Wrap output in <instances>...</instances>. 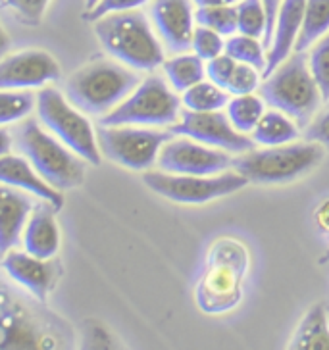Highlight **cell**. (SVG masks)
Wrapping results in <instances>:
<instances>
[{
  "label": "cell",
  "mask_w": 329,
  "mask_h": 350,
  "mask_svg": "<svg viewBox=\"0 0 329 350\" xmlns=\"http://www.w3.org/2000/svg\"><path fill=\"white\" fill-rule=\"evenodd\" d=\"M248 271V250L237 239L216 241L206 254L205 269L196 285V304L205 314H226L241 302V288Z\"/></svg>",
  "instance_id": "obj_1"
},
{
  "label": "cell",
  "mask_w": 329,
  "mask_h": 350,
  "mask_svg": "<svg viewBox=\"0 0 329 350\" xmlns=\"http://www.w3.org/2000/svg\"><path fill=\"white\" fill-rule=\"evenodd\" d=\"M103 49L116 60L139 72H153L164 62L162 44L143 12H118L94 21Z\"/></svg>",
  "instance_id": "obj_2"
},
{
  "label": "cell",
  "mask_w": 329,
  "mask_h": 350,
  "mask_svg": "<svg viewBox=\"0 0 329 350\" xmlns=\"http://www.w3.org/2000/svg\"><path fill=\"white\" fill-rule=\"evenodd\" d=\"M139 87V75L116 62L87 64L66 81L68 100L85 113L112 112Z\"/></svg>",
  "instance_id": "obj_3"
},
{
  "label": "cell",
  "mask_w": 329,
  "mask_h": 350,
  "mask_svg": "<svg viewBox=\"0 0 329 350\" xmlns=\"http://www.w3.org/2000/svg\"><path fill=\"white\" fill-rule=\"evenodd\" d=\"M260 96L272 108L281 110L298 125H308L324 100L321 89L308 68L304 52H295L260 87Z\"/></svg>",
  "instance_id": "obj_4"
},
{
  "label": "cell",
  "mask_w": 329,
  "mask_h": 350,
  "mask_svg": "<svg viewBox=\"0 0 329 350\" xmlns=\"http://www.w3.org/2000/svg\"><path fill=\"white\" fill-rule=\"evenodd\" d=\"M14 143L33 167L58 191H68L83 183L85 165L81 160L47 133L37 120H25L18 127Z\"/></svg>",
  "instance_id": "obj_5"
},
{
  "label": "cell",
  "mask_w": 329,
  "mask_h": 350,
  "mask_svg": "<svg viewBox=\"0 0 329 350\" xmlns=\"http://www.w3.org/2000/svg\"><path fill=\"white\" fill-rule=\"evenodd\" d=\"M324 158L321 144L308 141L300 144H279L266 150L239 156L233 160L235 172L254 183H287L308 174Z\"/></svg>",
  "instance_id": "obj_6"
},
{
  "label": "cell",
  "mask_w": 329,
  "mask_h": 350,
  "mask_svg": "<svg viewBox=\"0 0 329 350\" xmlns=\"http://www.w3.org/2000/svg\"><path fill=\"white\" fill-rule=\"evenodd\" d=\"M179 98L160 75L146 77L101 125H174L179 118Z\"/></svg>",
  "instance_id": "obj_7"
},
{
  "label": "cell",
  "mask_w": 329,
  "mask_h": 350,
  "mask_svg": "<svg viewBox=\"0 0 329 350\" xmlns=\"http://www.w3.org/2000/svg\"><path fill=\"white\" fill-rule=\"evenodd\" d=\"M37 112L42 124L62 143L68 144L75 154L93 165L101 164V146L93 125L89 124L81 110L77 112V108L64 98L62 93L56 89H42L37 94Z\"/></svg>",
  "instance_id": "obj_8"
},
{
  "label": "cell",
  "mask_w": 329,
  "mask_h": 350,
  "mask_svg": "<svg viewBox=\"0 0 329 350\" xmlns=\"http://www.w3.org/2000/svg\"><path fill=\"white\" fill-rule=\"evenodd\" d=\"M144 185L156 195L179 204H205L222 196H229L247 187L245 175L224 172L220 175H189L170 172H148L143 177Z\"/></svg>",
  "instance_id": "obj_9"
},
{
  "label": "cell",
  "mask_w": 329,
  "mask_h": 350,
  "mask_svg": "<svg viewBox=\"0 0 329 350\" xmlns=\"http://www.w3.org/2000/svg\"><path fill=\"white\" fill-rule=\"evenodd\" d=\"M170 133L155 129H139L127 125H101L96 141L104 154L116 164L129 170H148L160 156V150L170 139Z\"/></svg>",
  "instance_id": "obj_10"
},
{
  "label": "cell",
  "mask_w": 329,
  "mask_h": 350,
  "mask_svg": "<svg viewBox=\"0 0 329 350\" xmlns=\"http://www.w3.org/2000/svg\"><path fill=\"white\" fill-rule=\"evenodd\" d=\"M174 135L195 139L198 143L229 150V152H248L254 148L256 141H250L247 135H243L235 125L231 124L229 116L216 112H189L181 113V122L174 124L170 129Z\"/></svg>",
  "instance_id": "obj_11"
},
{
  "label": "cell",
  "mask_w": 329,
  "mask_h": 350,
  "mask_svg": "<svg viewBox=\"0 0 329 350\" xmlns=\"http://www.w3.org/2000/svg\"><path fill=\"white\" fill-rule=\"evenodd\" d=\"M160 170L170 174H189V175H214L226 172L227 167H233V160L227 152H222L214 146L198 144L195 139L181 137L170 139L162 146L158 156Z\"/></svg>",
  "instance_id": "obj_12"
},
{
  "label": "cell",
  "mask_w": 329,
  "mask_h": 350,
  "mask_svg": "<svg viewBox=\"0 0 329 350\" xmlns=\"http://www.w3.org/2000/svg\"><path fill=\"white\" fill-rule=\"evenodd\" d=\"M60 79L58 62L44 51H23L0 64L2 89H33Z\"/></svg>",
  "instance_id": "obj_13"
},
{
  "label": "cell",
  "mask_w": 329,
  "mask_h": 350,
  "mask_svg": "<svg viewBox=\"0 0 329 350\" xmlns=\"http://www.w3.org/2000/svg\"><path fill=\"white\" fill-rule=\"evenodd\" d=\"M193 0H153L150 16L158 35L172 52H185L193 46L195 12Z\"/></svg>",
  "instance_id": "obj_14"
},
{
  "label": "cell",
  "mask_w": 329,
  "mask_h": 350,
  "mask_svg": "<svg viewBox=\"0 0 329 350\" xmlns=\"http://www.w3.org/2000/svg\"><path fill=\"white\" fill-rule=\"evenodd\" d=\"M304 8H306V0H281L272 44L267 49L266 70L262 73L264 77L276 72L291 56V52L295 51V44L302 29Z\"/></svg>",
  "instance_id": "obj_15"
},
{
  "label": "cell",
  "mask_w": 329,
  "mask_h": 350,
  "mask_svg": "<svg viewBox=\"0 0 329 350\" xmlns=\"http://www.w3.org/2000/svg\"><path fill=\"white\" fill-rule=\"evenodd\" d=\"M0 179L4 185L18 187L25 193L41 198L42 202H49L56 212L62 210L64 196L62 193L52 187L44 177H42L27 158L12 154H2L0 160Z\"/></svg>",
  "instance_id": "obj_16"
},
{
  "label": "cell",
  "mask_w": 329,
  "mask_h": 350,
  "mask_svg": "<svg viewBox=\"0 0 329 350\" xmlns=\"http://www.w3.org/2000/svg\"><path fill=\"white\" fill-rule=\"evenodd\" d=\"M2 266L4 271L14 281H18L21 287L27 288L39 300H47V295L51 293L54 283V269L47 260L33 256L27 250H8L2 258Z\"/></svg>",
  "instance_id": "obj_17"
},
{
  "label": "cell",
  "mask_w": 329,
  "mask_h": 350,
  "mask_svg": "<svg viewBox=\"0 0 329 350\" xmlns=\"http://www.w3.org/2000/svg\"><path fill=\"white\" fill-rule=\"evenodd\" d=\"M35 208L29 196L14 191L12 185L0 189V250L4 254L18 243L25 219Z\"/></svg>",
  "instance_id": "obj_18"
},
{
  "label": "cell",
  "mask_w": 329,
  "mask_h": 350,
  "mask_svg": "<svg viewBox=\"0 0 329 350\" xmlns=\"http://www.w3.org/2000/svg\"><path fill=\"white\" fill-rule=\"evenodd\" d=\"M54 208L44 202L33 210V216L23 233V247L33 256L51 260L60 247V231L54 219Z\"/></svg>",
  "instance_id": "obj_19"
},
{
  "label": "cell",
  "mask_w": 329,
  "mask_h": 350,
  "mask_svg": "<svg viewBox=\"0 0 329 350\" xmlns=\"http://www.w3.org/2000/svg\"><path fill=\"white\" fill-rule=\"evenodd\" d=\"M10 300L2 299V349H42L44 339L41 337L39 329L33 325V321L27 318L25 312L10 308Z\"/></svg>",
  "instance_id": "obj_20"
},
{
  "label": "cell",
  "mask_w": 329,
  "mask_h": 350,
  "mask_svg": "<svg viewBox=\"0 0 329 350\" xmlns=\"http://www.w3.org/2000/svg\"><path fill=\"white\" fill-rule=\"evenodd\" d=\"M295 350H329L328 312L321 304L308 310V314L298 323L297 333L289 342Z\"/></svg>",
  "instance_id": "obj_21"
},
{
  "label": "cell",
  "mask_w": 329,
  "mask_h": 350,
  "mask_svg": "<svg viewBox=\"0 0 329 350\" xmlns=\"http://www.w3.org/2000/svg\"><path fill=\"white\" fill-rule=\"evenodd\" d=\"M329 33V0H306L302 29L295 52H306L316 41Z\"/></svg>",
  "instance_id": "obj_22"
},
{
  "label": "cell",
  "mask_w": 329,
  "mask_h": 350,
  "mask_svg": "<svg viewBox=\"0 0 329 350\" xmlns=\"http://www.w3.org/2000/svg\"><path fill=\"white\" fill-rule=\"evenodd\" d=\"M298 137V129L295 122H291L287 113L266 112L258 122L254 129V141L264 146H279V144L291 143Z\"/></svg>",
  "instance_id": "obj_23"
},
{
  "label": "cell",
  "mask_w": 329,
  "mask_h": 350,
  "mask_svg": "<svg viewBox=\"0 0 329 350\" xmlns=\"http://www.w3.org/2000/svg\"><path fill=\"white\" fill-rule=\"evenodd\" d=\"M164 72L175 91L185 93L193 85L205 79V64L198 54H181L164 62Z\"/></svg>",
  "instance_id": "obj_24"
},
{
  "label": "cell",
  "mask_w": 329,
  "mask_h": 350,
  "mask_svg": "<svg viewBox=\"0 0 329 350\" xmlns=\"http://www.w3.org/2000/svg\"><path fill=\"white\" fill-rule=\"evenodd\" d=\"M264 113V98H258L254 94H239L227 104V116L241 133L254 131Z\"/></svg>",
  "instance_id": "obj_25"
},
{
  "label": "cell",
  "mask_w": 329,
  "mask_h": 350,
  "mask_svg": "<svg viewBox=\"0 0 329 350\" xmlns=\"http://www.w3.org/2000/svg\"><path fill=\"white\" fill-rule=\"evenodd\" d=\"M183 104L195 112H216L227 103V93L216 83H196L183 93Z\"/></svg>",
  "instance_id": "obj_26"
},
{
  "label": "cell",
  "mask_w": 329,
  "mask_h": 350,
  "mask_svg": "<svg viewBox=\"0 0 329 350\" xmlns=\"http://www.w3.org/2000/svg\"><path fill=\"white\" fill-rule=\"evenodd\" d=\"M237 25L241 35L260 37L266 35L267 12L264 0H241L237 4Z\"/></svg>",
  "instance_id": "obj_27"
},
{
  "label": "cell",
  "mask_w": 329,
  "mask_h": 350,
  "mask_svg": "<svg viewBox=\"0 0 329 350\" xmlns=\"http://www.w3.org/2000/svg\"><path fill=\"white\" fill-rule=\"evenodd\" d=\"M264 49L266 46L260 44L256 37H248V35H237L226 42V54H229L237 62L254 66L262 73L266 70L267 64Z\"/></svg>",
  "instance_id": "obj_28"
},
{
  "label": "cell",
  "mask_w": 329,
  "mask_h": 350,
  "mask_svg": "<svg viewBox=\"0 0 329 350\" xmlns=\"http://www.w3.org/2000/svg\"><path fill=\"white\" fill-rule=\"evenodd\" d=\"M195 20L198 25L214 29L220 35H233L239 31L237 25V8L231 4L226 6H198L195 12Z\"/></svg>",
  "instance_id": "obj_29"
},
{
  "label": "cell",
  "mask_w": 329,
  "mask_h": 350,
  "mask_svg": "<svg viewBox=\"0 0 329 350\" xmlns=\"http://www.w3.org/2000/svg\"><path fill=\"white\" fill-rule=\"evenodd\" d=\"M37 96L18 89H2L0 93V124L8 125L29 116L35 108Z\"/></svg>",
  "instance_id": "obj_30"
},
{
  "label": "cell",
  "mask_w": 329,
  "mask_h": 350,
  "mask_svg": "<svg viewBox=\"0 0 329 350\" xmlns=\"http://www.w3.org/2000/svg\"><path fill=\"white\" fill-rule=\"evenodd\" d=\"M310 70L314 73L324 100H329V33L324 35L310 54Z\"/></svg>",
  "instance_id": "obj_31"
},
{
  "label": "cell",
  "mask_w": 329,
  "mask_h": 350,
  "mask_svg": "<svg viewBox=\"0 0 329 350\" xmlns=\"http://www.w3.org/2000/svg\"><path fill=\"white\" fill-rule=\"evenodd\" d=\"M193 51L202 60H214L226 51V44L222 41V35L214 29H208L205 25H198L193 35Z\"/></svg>",
  "instance_id": "obj_32"
},
{
  "label": "cell",
  "mask_w": 329,
  "mask_h": 350,
  "mask_svg": "<svg viewBox=\"0 0 329 350\" xmlns=\"http://www.w3.org/2000/svg\"><path fill=\"white\" fill-rule=\"evenodd\" d=\"M260 85V77H258L256 68L248 66V64L237 62L235 70L231 73V79L227 85V91L233 94H252Z\"/></svg>",
  "instance_id": "obj_33"
},
{
  "label": "cell",
  "mask_w": 329,
  "mask_h": 350,
  "mask_svg": "<svg viewBox=\"0 0 329 350\" xmlns=\"http://www.w3.org/2000/svg\"><path fill=\"white\" fill-rule=\"evenodd\" d=\"M51 0H4V6L14 10L29 25H39Z\"/></svg>",
  "instance_id": "obj_34"
},
{
  "label": "cell",
  "mask_w": 329,
  "mask_h": 350,
  "mask_svg": "<svg viewBox=\"0 0 329 350\" xmlns=\"http://www.w3.org/2000/svg\"><path fill=\"white\" fill-rule=\"evenodd\" d=\"M148 0H101L93 10H87L85 20L98 21L108 14H118V12H131L141 8Z\"/></svg>",
  "instance_id": "obj_35"
},
{
  "label": "cell",
  "mask_w": 329,
  "mask_h": 350,
  "mask_svg": "<svg viewBox=\"0 0 329 350\" xmlns=\"http://www.w3.org/2000/svg\"><path fill=\"white\" fill-rule=\"evenodd\" d=\"M237 60H233L229 54H220L214 60H208L206 66V75L210 77V81L216 83L218 87L227 89L229 79H231V73L235 70Z\"/></svg>",
  "instance_id": "obj_36"
},
{
  "label": "cell",
  "mask_w": 329,
  "mask_h": 350,
  "mask_svg": "<svg viewBox=\"0 0 329 350\" xmlns=\"http://www.w3.org/2000/svg\"><path fill=\"white\" fill-rule=\"evenodd\" d=\"M306 141H314L329 148V110L319 113L306 129Z\"/></svg>",
  "instance_id": "obj_37"
},
{
  "label": "cell",
  "mask_w": 329,
  "mask_h": 350,
  "mask_svg": "<svg viewBox=\"0 0 329 350\" xmlns=\"http://www.w3.org/2000/svg\"><path fill=\"white\" fill-rule=\"evenodd\" d=\"M264 6L267 12V29L264 35V46L269 49L272 44V37H274V29H276V21H278L279 8H281V0H264Z\"/></svg>",
  "instance_id": "obj_38"
},
{
  "label": "cell",
  "mask_w": 329,
  "mask_h": 350,
  "mask_svg": "<svg viewBox=\"0 0 329 350\" xmlns=\"http://www.w3.org/2000/svg\"><path fill=\"white\" fill-rule=\"evenodd\" d=\"M314 219H316V226L319 227V231L329 233V198L328 200H324V202L316 208Z\"/></svg>",
  "instance_id": "obj_39"
},
{
  "label": "cell",
  "mask_w": 329,
  "mask_h": 350,
  "mask_svg": "<svg viewBox=\"0 0 329 350\" xmlns=\"http://www.w3.org/2000/svg\"><path fill=\"white\" fill-rule=\"evenodd\" d=\"M196 6H226V4H237L241 0H193Z\"/></svg>",
  "instance_id": "obj_40"
},
{
  "label": "cell",
  "mask_w": 329,
  "mask_h": 350,
  "mask_svg": "<svg viewBox=\"0 0 329 350\" xmlns=\"http://www.w3.org/2000/svg\"><path fill=\"white\" fill-rule=\"evenodd\" d=\"M8 146H10V139H8V133L6 129H2V154H8Z\"/></svg>",
  "instance_id": "obj_41"
},
{
  "label": "cell",
  "mask_w": 329,
  "mask_h": 350,
  "mask_svg": "<svg viewBox=\"0 0 329 350\" xmlns=\"http://www.w3.org/2000/svg\"><path fill=\"white\" fill-rule=\"evenodd\" d=\"M98 2H101V0H85V8H87V10H93Z\"/></svg>",
  "instance_id": "obj_42"
},
{
  "label": "cell",
  "mask_w": 329,
  "mask_h": 350,
  "mask_svg": "<svg viewBox=\"0 0 329 350\" xmlns=\"http://www.w3.org/2000/svg\"><path fill=\"white\" fill-rule=\"evenodd\" d=\"M319 262H321V264H324V262H329V250H328V254H326V256H321V260H319Z\"/></svg>",
  "instance_id": "obj_43"
}]
</instances>
